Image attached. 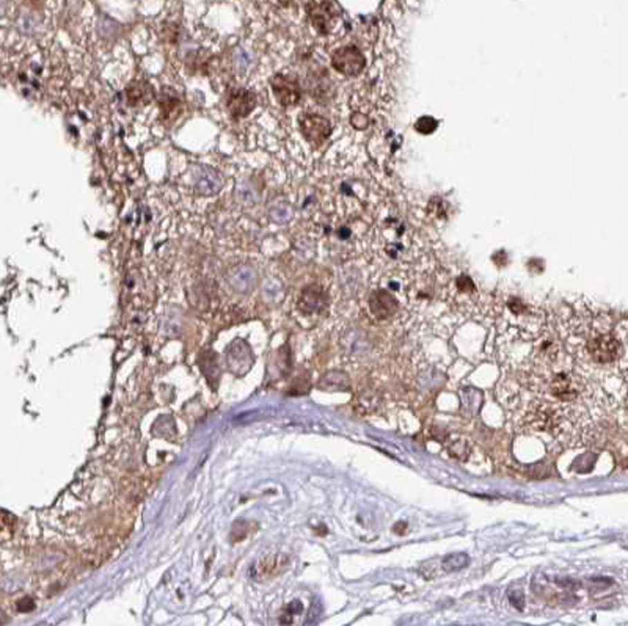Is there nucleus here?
Returning <instances> with one entry per match:
<instances>
[{
	"mask_svg": "<svg viewBox=\"0 0 628 626\" xmlns=\"http://www.w3.org/2000/svg\"><path fill=\"white\" fill-rule=\"evenodd\" d=\"M586 349L592 361L598 364H609L620 357L622 345L611 334H598L596 338L589 339Z\"/></svg>",
	"mask_w": 628,
	"mask_h": 626,
	"instance_id": "nucleus-1",
	"label": "nucleus"
},
{
	"mask_svg": "<svg viewBox=\"0 0 628 626\" xmlns=\"http://www.w3.org/2000/svg\"><path fill=\"white\" fill-rule=\"evenodd\" d=\"M270 86H272L275 99L278 101L281 106L291 107L296 106V104L301 101L302 97L301 85H298L297 79L291 77V75L275 74L274 77L270 79Z\"/></svg>",
	"mask_w": 628,
	"mask_h": 626,
	"instance_id": "nucleus-2",
	"label": "nucleus"
},
{
	"mask_svg": "<svg viewBox=\"0 0 628 626\" xmlns=\"http://www.w3.org/2000/svg\"><path fill=\"white\" fill-rule=\"evenodd\" d=\"M546 390L560 402H573L580 394L577 377L569 372H558L546 381Z\"/></svg>",
	"mask_w": 628,
	"mask_h": 626,
	"instance_id": "nucleus-3",
	"label": "nucleus"
},
{
	"mask_svg": "<svg viewBox=\"0 0 628 626\" xmlns=\"http://www.w3.org/2000/svg\"><path fill=\"white\" fill-rule=\"evenodd\" d=\"M332 66L344 75H356L365 68V57L355 46H345L333 52Z\"/></svg>",
	"mask_w": 628,
	"mask_h": 626,
	"instance_id": "nucleus-4",
	"label": "nucleus"
},
{
	"mask_svg": "<svg viewBox=\"0 0 628 626\" xmlns=\"http://www.w3.org/2000/svg\"><path fill=\"white\" fill-rule=\"evenodd\" d=\"M301 131L310 143L321 144L330 135V121L316 113H305L301 117Z\"/></svg>",
	"mask_w": 628,
	"mask_h": 626,
	"instance_id": "nucleus-5",
	"label": "nucleus"
},
{
	"mask_svg": "<svg viewBox=\"0 0 628 626\" xmlns=\"http://www.w3.org/2000/svg\"><path fill=\"white\" fill-rule=\"evenodd\" d=\"M256 107V95L250 90H233L228 95L227 99V108L229 115L233 118H245L253 112V108Z\"/></svg>",
	"mask_w": 628,
	"mask_h": 626,
	"instance_id": "nucleus-6",
	"label": "nucleus"
},
{
	"mask_svg": "<svg viewBox=\"0 0 628 626\" xmlns=\"http://www.w3.org/2000/svg\"><path fill=\"white\" fill-rule=\"evenodd\" d=\"M193 185L197 193L201 196H212L220 192L223 179L220 173L211 167H200L193 175Z\"/></svg>",
	"mask_w": 628,
	"mask_h": 626,
	"instance_id": "nucleus-7",
	"label": "nucleus"
},
{
	"mask_svg": "<svg viewBox=\"0 0 628 626\" xmlns=\"http://www.w3.org/2000/svg\"><path fill=\"white\" fill-rule=\"evenodd\" d=\"M327 306V294L319 286L305 287L298 298V310L303 314H316Z\"/></svg>",
	"mask_w": 628,
	"mask_h": 626,
	"instance_id": "nucleus-8",
	"label": "nucleus"
},
{
	"mask_svg": "<svg viewBox=\"0 0 628 626\" xmlns=\"http://www.w3.org/2000/svg\"><path fill=\"white\" fill-rule=\"evenodd\" d=\"M160 112H162V121L165 123H173L182 112V104L178 93L171 88H164L160 95Z\"/></svg>",
	"mask_w": 628,
	"mask_h": 626,
	"instance_id": "nucleus-9",
	"label": "nucleus"
},
{
	"mask_svg": "<svg viewBox=\"0 0 628 626\" xmlns=\"http://www.w3.org/2000/svg\"><path fill=\"white\" fill-rule=\"evenodd\" d=\"M370 308L374 316L383 321V319H388L394 314L397 303L387 291H377L371 295Z\"/></svg>",
	"mask_w": 628,
	"mask_h": 626,
	"instance_id": "nucleus-10",
	"label": "nucleus"
},
{
	"mask_svg": "<svg viewBox=\"0 0 628 626\" xmlns=\"http://www.w3.org/2000/svg\"><path fill=\"white\" fill-rule=\"evenodd\" d=\"M256 272L249 267V265H239V267L233 269L231 274H229V283L239 292L253 291L256 286Z\"/></svg>",
	"mask_w": 628,
	"mask_h": 626,
	"instance_id": "nucleus-11",
	"label": "nucleus"
},
{
	"mask_svg": "<svg viewBox=\"0 0 628 626\" xmlns=\"http://www.w3.org/2000/svg\"><path fill=\"white\" fill-rule=\"evenodd\" d=\"M153 96V86L148 82H143V80H135V82H132L126 88V99H128V104L132 107L146 106V104L151 102Z\"/></svg>",
	"mask_w": 628,
	"mask_h": 626,
	"instance_id": "nucleus-12",
	"label": "nucleus"
},
{
	"mask_svg": "<svg viewBox=\"0 0 628 626\" xmlns=\"http://www.w3.org/2000/svg\"><path fill=\"white\" fill-rule=\"evenodd\" d=\"M443 444L448 450V454L456 460H466L470 455V444L468 439L459 433H448Z\"/></svg>",
	"mask_w": 628,
	"mask_h": 626,
	"instance_id": "nucleus-13",
	"label": "nucleus"
},
{
	"mask_svg": "<svg viewBox=\"0 0 628 626\" xmlns=\"http://www.w3.org/2000/svg\"><path fill=\"white\" fill-rule=\"evenodd\" d=\"M310 19L313 22L316 30L321 35H327L328 32V22L332 19V11L328 3H311L308 7Z\"/></svg>",
	"mask_w": 628,
	"mask_h": 626,
	"instance_id": "nucleus-14",
	"label": "nucleus"
},
{
	"mask_svg": "<svg viewBox=\"0 0 628 626\" xmlns=\"http://www.w3.org/2000/svg\"><path fill=\"white\" fill-rule=\"evenodd\" d=\"M319 388L324 391H348L350 388V381L344 372L333 370V372H328L322 377Z\"/></svg>",
	"mask_w": 628,
	"mask_h": 626,
	"instance_id": "nucleus-15",
	"label": "nucleus"
},
{
	"mask_svg": "<svg viewBox=\"0 0 628 626\" xmlns=\"http://www.w3.org/2000/svg\"><path fill=\"white\" fill-rule=\"evenodd\" d=\"M292 206L286 201H276L269 207V218L275 225H286L292 218Z\"/></svg>",
	"mask_w": 628,
	"mask_h": 626,
	"instance_id": "nucleus-16",
	"label": "nucleus"
},
{
	"mask_svg": "<svg viewBox=\"0 0 628 626\" xmlns=\"http://www.w3.org/2000/svg\"><path fill=\"white\" fill-rule=\"evenodd\" d=\"M238 200L244 205H255V201L258 198V193L255 192V187L250 182H240L238 187Z\"/></svg>",
	"mask_w": 628,
	"mask_h": 626,
	"instance_id": "nucleus-17",
	"label": "nucleus"
},
{
	"mask_svg": "<svg viewBox=\"0 0 628 626\" xmlns=\"http://www.w3.org/2000/svg\"><path fill=\"white\" fill-rule=\"evenodd\" d=\"M468 562H470V559L466 558L465 554H453V556H448V558L443 560V567H445L448 571H454V570H459V568H464L465 565H468Z\"/></svg>",
	"mask_w": 628,
	"mask_h": 626,
	"instance_id": "nucleus-18",
	"label": "nucleus"
},
{
	"mask_svg": "<svg viewBox=\"0 0 628 626\" xmlns=\"http://www.w3.org/2000/svg\"><path fill=\"white\" fill-rule=\"evenodd\" d=\"M236 69H238V73H245L247 69H249L250 66V63H251V59H250V55L247 54L245 50H239L238 54H236Z\"/></svg>",
	"mask_w": 628,
	"mask_h": 626,
	"instance_id": "nucleus-19",
	"label": "nucleus"
},
{
	"mask_svg": "<svg viewBox=\"0 0 628 626\" xmlns=\"http://www.w3.org/2000/svg\"><path fill=\"white\" fill-rule=\"evenodd\" d=\"M509 601L517 607V609L522 611L523 609V603H525V596H523L522 590H517V596H514V594L509 592Z\"/></svg>",
	"mask_w": 628,
	"mask_h": 626,
	"instance_id": "nucleus-20",
	"label": "nucleus"
},
{
	"mask_svg": "<svg viewBox=\"0 0 628 626\" xmlns=\"http://www.w3.org/2000/svg\"><path fill=\"white\" fill-rule=\"evenodd\" d=\"M33 607H35V603L30 598H24L17 603V609H19L21 612H28V611H32Z\"/></svg>",
	"mask_w": 628,
	"mask_h": 626,
	"instance_id": "nucleus-21",
	"label": "nucleus"
}]
</instances>
